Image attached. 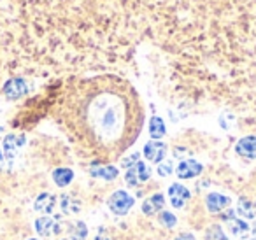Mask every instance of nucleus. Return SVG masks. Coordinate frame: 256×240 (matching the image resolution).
Listing matches in <instances>:
<instances>
[{
  "instance_id": "1",
  "label": "nucleus",
  "mask_w": 256,
  "mask_h": 240,
  "mask_svg": "<svg viewBox=\"0 0 256 240\" xmlns=\"http://www.w3.org/2000/svg\"><path fill=\"white\" fill-rule=\"evenodd\" d=\"M68 135L95 165L118 160L137 140L144 109L136 88L118 76L79 81L64 106Z\"/></svg>"
},
{
  "instance_id": "2",
  "label": "nucleus",
  "mask_w": 256,
  "mask_h": 240,
  "mask_svg": "<svg viewBox=\"0 0 256 240\" xmlns=\"http://www.w3.org/2000/svg\"><path fill=\"white\" fill-rule=\"evenodd\" d=\"M136 200H134L132 194H128L126 191L118 190L107 198V207L110 208V212L116 216H124L130 212V208L134 207Z\"/></svg>"
},
{
  "instance_id": "3",
  "label": "nucleus",
  "mask_w": 256,
  "mask_h": 240,
  "mask_svg": "<svg viewBox=\"0 0 256 240\" xmlns=\"http://www.w3.org/2000/svg\"><path fill=\"white\" fill-rule=\"evenodd\" d=\"M150 177H151V170L144 162H137L136 165L128 166L126 174H124V180H126L128 186L132 188L144 184Z\"/></svg>"
},
{
  "instance_id": "4",
  "label": "nucleus",
  "mask_w": 256,
  "mask_h": 240,
  "mask_svg": "<svg viewBox=\"0 0 256 240\" xmlns=\"http://www.w3.org/2000/svg\"><path fill=\"white\" fill-rule=\"evenodd\" d=\"M2 93L8 100H18L22 96H25L28 93V84H26L25 79L22 78H12L2 88Z\"/></svg>"
},
{
  "instance_id": "5",
  "label": "nucleus",
  "mask_w": 256,
  "mask_h": 240,
  "mask_svg": "<svg viewBox=\"0 0 256 240\" xmlns=\"http://www.w3.org/2000/svg\"><path fill=\"white\" fill-rule=\"evenodd\" d=\"M36 232L40 236H53L62 232V224L58 222V219H53L50 216H42V218H39L36 221Z\"/></svg>"
},
{
  "instance_id": "6",
  "label": "nucleus",
  "mask_w": 256,
  "mask_h": 240,
  "mask_svg": "<svg viewBox=\"0 0 256 240\" xmlns=\"http://www.w3.org/2000/svg\"><path fill=\"white\" fill-rule=\"evenodd\" d=\"M202 163H198L196 160H182L178 165V168H176V176L179 179H193V177L202 174Z\"/></svg>"
},
{
  "instance_id": "7",
  "label": "nucleus",
  "mask_w": 256,
  "mask_h": 240,
  "mask_svg": "<svg viewBox=\"0 0 256 240\" xmlns=\"http://www.w3.org/2000/svg\"><path fill=\"white\" fill-rule=\"evenodd\" d=\"M168 198H170V205L174 208H181L190 200V191L186 186L179 182H174L168 186Z\"/></svg>"
},
{
  "instance_id": "8",
  "label": "nucleus",
  "mask_w": 256,
  "mask_h": 240,
  "mask_svg": "<svg viewBox=\"0 0 256 240\" xmlns=\"http://www.w3.org/2000/svg\"><path fill=\"white\" fill-rule=\"evenodd\" d=\"M167 154V146L160 140H151L144 146V156L151 163H162Z\"/></svg>"
},
{
  "instance_id": "9",
  "label": "nucleus",
  "mask_w": 256,
  "mask_h": 240,
  "mask_svg": "<svg viewBox=\"0 0 256 240\" xmlns=\"http://www.w3.org/2000/svg\"><path fill=\"white\" fill-rule=\"evenodd\" d=\"M25 135H18V134H9L6 135L4 138V148H2V151H4L6 158L8 160H14L16 152H18V149L22 148L23 144H25Z\"/></svg>"
},
{
  "instance_id": "10",
  "label": "nucleus",
  "mask_w": 256,
  "mask_h": 240,
  "mask_svg": "<svg viewBox=\"0 0 256 240\" xmlns=\"http://www.w3.org/2000/svg\"><path fill=\"white\" fill-rule=\"evenodd\" d=\"M235 151L238 156L248 160H256V135H248L242 137L235 146Z\"/></svg>"
},
{
  "instance_id": "11",
  "label": "nucleus",
  "mask_w": 256,
  "mask_h": 240,
  "mask_svg": "<svg viewBox=\"0 0 256 240\" xmlns=\"http://www.w3.org/2000/svg\"><path fill=\"white\" fill-rule=\"evenodd\" d=\"M230 198L226 194H221V193H210L206 196V207L210 214H218V212L224 210V208L230 207Z\"/></svg>"
},
{
  "instance_id": "12",
  "label": "nucleus",
  "mask_w": 256,
  "mask_h": 240,
  "mask_svg": "<svg viewBox=\"0 0 256 240\" xmlns=\"http://www.w3.org/2000/svg\"><path fill=\"white\" fill-rule=\"evenodd\" d=\"M228 214H230V216H223V218L228 221V230H230L232 235H235V236H238V238H242V236H246L249 232H251V228H249V224L244 221V219L235 218L234 212H232V210H228Z\"/></svg>"
},
{
  "instance_id": "13",
  "label": "nucleus",
  "mask_w": 256,
  "mask_h": 240,
  "mask_svg": "<svg viewBox=\"0 0 256 240\" xmlns=\"http://www.w3.org/2000/svg\"><path fill=\"white\" fill-rule=\"evenodd\" d=\"M165 207V198L162 193H154L153 196H150L148 200H144L142 204V212L146 216H154Z\"/></svg>"
},
{
  "instance_id": "14",
  "label": "nucleus",
  "mask_w": 256,
  "mask_h": 240,
  "mask_svg": "<svg viewBox=\"0 0 256 240\" xmlns=\"http://www.w3.org/2000/svg\"><path fill=\"white\" fill-rule=\"evenodd\" d=\"M54 205H56V198L51 193H42L37 196L34 207H36V210L40 212V214H51V212L54 210Z\"/></svg>"
},
{
  "instance_id": "15",
  "label": "nucleus",
  "mask_w": 256,
  "mask_h": 240,
  "mask_svg": "<svg viewBox=\"0 0 256 240\" xmlns=\"http://www.w3.org/2000/svg\"><path fill=\"white\" fill-rule=\"evenodd\" d=\"M92 177H96V179H104V180H114L120 174V170L114 165H95L92 170H90Z\"/></svg>"
},
{
  "instance_id": "16",
  "label": "nucleus",
  "mask_w": 256,
  "mask_h": 240,
  "mask_svg": "<svg viewBox=\"0 0 256 240\" xmlns=\"http://www.w3.org/2000/svg\"><path fill=\"white\" fill-rule=\"evenodd\" d=\"M237 214L240 216V219H254L256 218V204L248 198L238 200L237 205Z\"/></svg>"
},
{
  "instance_id": "17",
  "label": "nucleus",
  "mask_w": 256,
  "mask_h": 240,
  "mask_svg": "<svg viewBox=\"0 0 256 240\" xmlns=\"http://www.w3.org/2000/svg\"><path fill=\"white\" fill-rule=\"evenodd\" d=\"M148 130H150V135L154 138V140H160V138L164 137L165 134H167V128H165V123H164V120H162L160 116H153V118H151Z\"/></svg>"
},
{
  "instance_id": "18",
  "label": "nucleus",
  "mask_w": 256,
  "mask_h": 240,
  "mask_svg": "<svg viewBox=\"0 0 256 240\" xmlns=\"http://www.w3.org/2000/svg\"><path fill=\"white\" fill-rule=\"evenodd\" d=\"M60 207H62V212L67 216L78 214V212L81 210V204H79L74 196H70V194H64V196L60 198Z\"/></svg>"
},
{
  "instance_id": "19",
  "label": "nucleus",
  "mask_w": 256,
  "mask_h": 240,
  "mask_svg": "<svg viewBox=\"0 0 256 240\" xmlns=\"http://www.w3.org/2000/svg\"><path fill=\"white\" fill-rule=\"evenodd\" d=\"M72 179H74V172H72L70 168H56L53 172L54 184H56V186H60V188L68 186V184L72 182Z\"/></svg>"
},
{
  "instance_id": "20",
  "label": "nucleus",
  "mask_w": 256,
  "mask_h": 240,
  "mask_svg": "<svg viewBox=\"0 0 256 240\" xmlns=\"http://www.w3.org/2000/svg\"><path fill=\"white\" fill-rule=\"evenodd\" d=\"M86 236H88V228L82 221H78L72 226L70 240H86Z\"/></svg>"
},
{
  "instance_id": "21",
  "label": "nucleus",
  "mask_w": 256,
  "mask_h": 240,
  "mask_svg": "<svg viewBox=\"0 0 256 240\" xmlns=\"http://www.w3.org/2000/svg\"><path fill=\"white\" fill-rule=\"evenodd\" d=\"M176 222H178V219H176V216L172 214V212L164 210L160 214V224H164L165 228H174Z\"/></svg>"
},
{
  "instance_id": "22",
  "label": "nucleus",
  "mask_w": 256,
  "mask_h": 240,
  "mask_svg": "<svg viewBox=\"0 0 256 240\" xmlns=\"http://www.w3.org/2000/svg\"><path fill=\"white\" fill-rule=\"evenodd\" d=\"M207 240H228V238L220 226H212L209 230V233H207Z\"/></svg>"
},
{
  "instance_id": "23",
  "label": "nucleus",
  "mask_w": 256,
  "mask_h": 240,
  "mask_svg": "<svg viewBox=\"0 0 256 240\" xmlns=\"http://www.w3.org/2000/svg\"><path fill=\"white\" fill-rule=\"evenodd\" d=\"M172 168H174L172 162H162V163H158L156 172H158V176H160V177H167V176H170V174H172Z\"/></svg>"
},
{
  "instance_id": "24",
  "label": "nucleus",
  "mask_w": 256,
  "mask_h": 240,
  "mask_svg": "<svg viewBox=\"0 0 256 240\" xmlns=\"http://www.w3.org/2000/svg\"><path fill=\"white\" fill-rule=\"evenodd\" d=\"M11 165H12V162H11V160H8V158H6L4 151H2V149H0V170H8Z\"/></svg>"
},
{
  "instance_id": "25",
  "label": "nucleus",
  "mask_w": 256,
  "mask_h": 240,
  "mask_svg": "<svg viewBox=\"0 0 256 240\" xmlns=\"http://www.w3.org/2000/svg\"><path fill=\"white\" fill-rule=\"evenodd\" d=\"M137 162H139V154L136 152V154L130 156V160H123V166H126V168H128L130 165H136Z\"/></svg>"
},
{
  "instance_id": "26",
  "label": "nucleus",
  "mask_w": 256,
  "mask_h": 240,
  "mask_svg": "<svg viewBox=\"0 0 256 240\" xmlns=\"http://www.w3.org/2000/svg\"><path fill=\"white\" fill-rule=\"evenodd\" d=\"M174 240H195V236H193V233H188V232H182L179 233L178 236H176Z\"/></svg>"
},
{
  "instance_id": "27",
  "label": "nucleus",
  "mask_w": 256,
  "mask_h": 240,
  "mask_svg": "<svg viewBox=\"0 0 256 240\" xmlns=\"http://www.w3.org/2000/svg\"><path fill=\"white\" fill-rule=\"evenodd\" d=\"M95 240H110V238H109V236L106 235V233H102V232H100L98 235L95 236Z\"/></svg>"
},
{
  "instance_id": "28",
  "label": "nucleus",
  "mask_w": 256,
  "mask_h": 240,
  "mask_svg": "<svg viewBox=\"0 0 256 240\" xmlns=\"http://www.w3.org/2000/svg\"><path fill=\"white\" fill-rule=\"evenodd\" d=\"M251 232H252V235H254V238H256V222H254V224H252Z\"/></svg>"
},
{
  "instance_id": "29",
  "label": "nucleus",
  "mask_w": 256,
  "mask_h": 240,
  "mask_svg": "<svg viewBox=\"0 0 256 240\" xmlns=\"http://www.w3.org/2000/svg\"><path fill=\"white\" fill-rule=\"evenodd\" d=\"M30 240H39V238H30Z\"/></svg>"
},
{
  "instance_id": "30",
  "label": "nucleus",
  "mask_w": 256,
  "mask_h": 240,
  "mask_svg": "<svg viewBox=\"0 0 256 240\" xmlns=\"http://www.w3.org/2000/svg\"><path fill=\"white\" fill-rule=\"evenodd\" d=\"M249 240H256V238H249Z\"/></svg>"
}]
</instances>
